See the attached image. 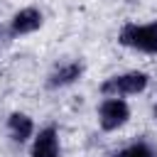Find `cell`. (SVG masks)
<instances>
[{
	"instance_id": "obj_1",
	"label": "cell",
	"mask_w": 157,
	"mask_h": 157,
	"mask_svg": "<svg viewBox=\"0 0 157 157\" xmlns=\"http://www.w3.org/2000/svg\"><path fill=\"white\" fill-rule=\"evenodd\" d=\"M118 42L140 54H157V20L145 25H137V22L123 25L118 32Z\"/></svg>"
},
{
	"instance_id": "obj_9",
	"label": "cell",
	"mask_w": 157,
	"mask_h": 157,
	"mask_svg": "<svg viewBox=\"0 0 157 157\" xmlns=\"http://www.w3.org/2000/svg\"><path fill=\"white\" fill-rule=\"evenodd\" d=\"M155 118H157V105H155Z\"/></svg>"
},
{
	"instance_id": "obj_3",
	"label": "cell",
	"mask_w": 157,
	"mask_h": 157,
	"mask_svg": "<svg viewBox=\"0 0 157 157\" xmlns=\"http://www.w3.org/2000/svg\"><path fill=\"white\" fill-rule=\"evenodd\" d=\"M130 120V105L125 98H103L98 105V125L105 132H115Z\"/></svg>"
},
{
	"instance_id": "obj_4",
	"label": "cell",
	"mask_w": 157,
	"mask_h": 157,
	"mask_svg": "<svg viewBox=\"0 0 157 157\" xmlns=\"http://www.w3.org/2000/svg\"><path fill=\"white\" fill-rule=\"evenodd\" d=\"M81 76H83V64H81V61H76V59L61 61V64H56V66L49 71V76H47V88H52V91L66 88V86L76 83Z\"/></svg>"
},
{
	"instance_id": "obj_6",
	"label": "cell",
	"mask_w": 157,
	"mask_h": 157,
	"mask_svg": "<svg viewBox=\"0 0 157 157\" xmlns=\"http://www.w3.org/2000/svg\"><path fill=\"white\" fill-rule=\"evenodd\" d=\"M42 25H44V15H42L37 7H22V10H17V12L12 15L7 29H10L12 37H22V34L37 32Z\"/></svg>"
},
{
	"instance_id": "obj_8",
	"label": "cell",
	"mask_w": 157,
	"mask_h": 157,
	"mask_svg": "<svg viewBox=\"0 0 157 157\" xmlns=\"http://www.w3.org/2000/svg\"><path fill=\"white\" fill-rule=\"evenodd\" d=\"M115 157H157V150H155L150 142H142V140H140V142H132V145L118 150Z\"/></svg>"
},
{
	"instance_id": "obj_2",
	"label": "cell",
	"mask_w": 157,
	"mask_h": 157,
	"mask_svg": "<svg viewBox=\"0 0 157 157\" xmlns=\"http://www.w3.org/2000/svg\"><path fill=\"white\" fill-rule=\"evenodd\" d=\"M150 86V74L145 71H125L108 76L101 83V93L105 98H125V96H137Z\"/></svg>"
},
{
	"instance_id": "obj_7",
	"label": "cell",
	"mask_w": 157,
	"mask_h": 157,
	"mask_svg": "<svg viewBox=\"0 0 157 157\" xmlns=\"http://www.w3.org/2000/svg\"><path fill=\"white\" fill-rule=\"evenodd\" d=\"M7 132H10L12 142L22 145V142H27V140L34 135V120H32L27 113L15 110V113L7 115Z\"/></svg>"
},
{
	"instance_id": "obj_5",
	"label": "cell",
	"mask_w": 157,
	"mask_h": 157,
	"mask_svg": "<svg viewBox=\"0 0 157 157\" xmlns=\"http://www.w3.org/2000/svg\"><path fill=\"white\" fill-rule=\"evenodd\" d=\"M61 155V142H59V130L54 125L42 128L32 137L29 157H59Z\"/></svg>"
}]
</instances>
